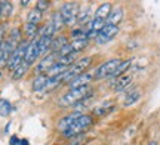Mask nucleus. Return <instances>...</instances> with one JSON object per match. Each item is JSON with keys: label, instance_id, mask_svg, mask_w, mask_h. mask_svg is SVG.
I'll return each instance as SVG.
<instances>
[{"label": "nucleus", "instance_id": "1", "mask_svg": "<svg viewBox=\"0 0 160 145\" xmlns=\"http://www.w3.org/2000/svg\"><path fill=\"white\" fill-rule=\"evenodd\" d=\"M92 89L89 86H83V87H79V89H70L67 93H64L62 96L59 98L58 104L61 107H70V105H76L79 104L80 101H83L85 98L91 96Z\"/></svg>", "mask_w": 160, "mask_h": 145}, {"label": "nucleus", "instance_id": "2", "mask_svg": "<svg viewBox=\"0 0 160 145\" xmlns=\"http://www.w3.org/2000/svg\"><path fill=\"white\" fill-rule=\"evenodd\" d=\"M91 64H92V58H91V56H85V58L76 59L74 64L70 65L68 70L65 71V73H62L64 83H68V81H71L74 77H77V75L86 73V68H88Z\"/></svg>", "mask_w": 160, "mask_h": 145}, {"label": "nucleus", "instance_id": "3", "mask_svg": "<svg viewBox=\"0 0 160 145\" xmlns=\"http://www.w3.org/2000/svg\"><path fill=\"white\" fill-rule=\"evenodd\" d=\"M91 126H92V117L86 116V114H82V116H80L65 132H62V133H64V136H67V138H73V136H77V135L83 133V132L88 130Z\"/></svg>", "mask_w": 160, "mask_h": 145}, {"label": "nucleus", "instance_id": "4", "mask_svg": "<svg viewBox=\"0 0 160 145\" xmlns=\"http://www.w3.org/2000/svg\"><path fill=\"white\" fill-rule=\"evenodd\" d=\"M27 47H28V41L27 40H21V43L17 46V49L12 52L11 58L8 61V68L11 71H15L19 65L24 62L25 58V52H27Z\"/></svg>", "mask_w": 160, "mask_h": 145}, {"label": "nucleus", "instance_id": "5", "mask_svg": "<svg viewBox=\"0 0 160 145\" xmlns=\"http://www.w3.org/2000/svg\"><path fill=\"white\" fill-rule=\"evenodd\" d=\"M122 61L117 58L108 59L105 61L104 64H101L97 70L93 71V80H102V79H110L111 74L114 73V70L117 68V65L120 64Z\"/></svg>", "mask_w": 160, "mask_h": 145}, {"label": "nucleus", "instance_id": "6", "mask_svg": "<svg viewBox=\"0 0 160 145\" xmlns=\"http://www.w3.org/2000/svg\"><path fill=\"white\" fill-rule=\"evenodd\" d=\"M59 13H61L65 25H74V24H77L79 7H77L76 3H64L62 7L59 9Z\"/></svg>", "mask_w": 160, "mask_h": 145}, {"label": "nucleus", "instance_id": "7", "mask_svg": "<svg viewBox=\"0 0 160 145\" xmlns=\"http://www.w3.org/2000/svg\"><path fill=\"white\" fill-rule=\"evenodd\" d=\"M17 46H18V43L12 41L11 39L3 40V43L0 45V68L8 67V61H9V58H11L12 52L17 49Z\"/></svg>", "mask_w": 160, "mask_h": 145}, {"label": "nucleus", "instance_id": "8", "mask_svg": "<svg viewBox=\"0 0 160 145\" xmlns=\"http://www.w3.org/2000/svg\"><path fill=\"white\" fill-rule=\"evenodd\" d=\"M119 33V27H116V25H110V24H105V27H104L98 36L95 37V40H97L98 45H105V43H108L116 34Z\"/></svg>", "mask_w": 160, "mask_h": 145}, {"label": "nucleus", "instance_id": "9", "mask_svg": "<svg viewBox=\"0 0 160 145\" xmlns=\"http://www.w3.org/2000/svg\"><path fill=\"white\" fill-rule=\"evenodd\" d=\"M57 59H58V53H49V55H46L45 58L42 59L39 62V65L36 67V74L40 75V74H46L48 71L51 70V67L55 62H57Z\"/></svg>", "mask_w": 160, "mask_h": 145}, {"label": "nucleus", "instance_id": "10", "mask_svg": "<svg viewBox=\"0 0 160 145\" xmlns=\"http://www.w3.org/2000/svg\"><path fill=\"white\" fill-rule=\"evenodd\" d=\"M93 80V73H83V74L74 77L71 81H68L70 89H79L83 86H89V81Z\"/></svg>", "mask_w": 160, "mask_h": 145}, {"label": "nucleus", "instance_id": "11", "mask_svg": "<svg viewBox=\"0 0 160 145\" xmlns=\"http://www.w3.org/2000/svg\"><path fill=\"white\" fill-rule=\"evenodd\" d=\"M37 58H39V49H37V39H34V40H31V43H28L24 62L27 65H33V62H34Z\"/></svg>", "mask_w": 160, "mask_h": 145}, {"label": "nucleus", "instance_id": "12", "mask_svg": "<svg viewBox=\"0 0 160 145\" xmlns=\"http://www.w3.org/2000/svg\"><path fill=\"white\" fill-rule=\"evenodd\" d=\"M82 116L80 113H77V111H74V113H71V114H68V116L62 117L59 122H58V130H61V132H65L67 129L73 124V123L79 118V117Z\"/></svg>", "mask_w": 160, "mask_h": 145}, {"label": "nucleus", "instance_id": "13", "mask_svg": "<svg viewBox=\"0 0 160 145\" xmlns=\"http://www.w3.org/2000/svg\"><path fill=\"white\" fill-rule=\"evenodd\" d=\"M122 19H123V9H122V6H114V7H111V12H110L108 18L105 21L110 25H116L117 27Z\"/></svg>", "mask_w": 160, "mask_h": 145}, {"label": "nucleus", "instance_id": "14", "mask_svg": "<svg viewBox=\"0 0 160 145\" xmlns=\"http://www.w3.org/2000/svg\"><path fill=\"white\" fill-rule=\"evenodd\" d=\"M132 83V75H122L119 79H116L114 83H113V90L114 92H122V90H126V87L131 86Z\"/></svg>", "mask_w": 160, "mask_h": 145}, {"label": "nucleus", "instance_id": "15", "mask_svg": "<svg viewBox=\"0 0 160 145\" xmlns=\"http://www.w3.org/2000/svg\"><path fill=\"white\" fill-rule=\"evenodd\" d=\"M139 98H141V89H138V87L132 89V90L126 93L125 99H123V107H131V105L137 104Z\"/></svg>", "mask_w": 160, "mask_h": 145}, {"label": "nucleus", "instance_id": "16", "mask_svg": "<svg viewBox=\"0 0 160 145\" xmlns=\"http://www.w3.org/2000/svg\"><path fill=\"white\" fill-rule=\"evenodd\" d=\"M52 40H53V37H39V39H37V49H39V56H43L45 53H48V51L51 49Z\"/></svg>", "mask_w": 160, "mask_h": 145}, {"label": "nucleus", "instance_id": "17", "mask_svg": "<svg viewBox=\"0 0 160 145\" xmlns=\"http://www.w3.org/2000/svg\"><path fill=\"white\" fill-rule=\"evenodd\" d=\"M113 110H114V104H113L111 101H105V102H102L101 105L95 107L93 114H97V116H107V114H110Z\"/></svg>", "mask_w": 160, "mask_h": 145}, {"label": "nucleus", "instance_id": "18", "mask_svg": "<svg viewBox=\"0 0 160 145\" xmlns=\"http://www.w3.org/2000/svg\"><path fill=\"white\" fill-rule=\"evenodd\" d=\"M131 65H132V61H131V59L122 61V62L117 65V68L114 70V73L111 74V77H110V79H119V77H122V75H125V71L128 70Z\"/></svg>", "mask_w": 160, "mask_h": 145}, {"label": "nucleus", "instance_id": "19", "mask_svg": "<svg viewBox=\"0 0 160 145\" xmlns=\"http://www.w3.org/2000/svg\"><path fill=\"white\" fill-rule=\"evenodd\" d=\"M49 80V77L46 74H40L37 75L34 80H33V90L34 92H40V90H45L46 87V83Z\"/></svg>", "mask_w": 160, "mask_h": 145}, {"label": "nucleus", "instance_id": "20", "mask_svg": "<svg viewBox=\"0 0 160 145\" xmlns=\"http://www.w3.org/2000/svg\"><path fill=\"white\" fill-rule=\"evenodd\" d=\"M67 43H68V41H67V37H65V36H58V37H55V39L52 40L51 51L53 53H58L64 46H65V45H67Z\"/></svg>", "mask_w": 160, "mask_h": 145}, {"label": "nucleus", "instance_id": "21", "mask_svg": "<svg viewBox=\"0 0 160 145\" xmlns=\"http://www.w3.org/2000/svg\"><path fill=\"white\" fill-rule=\"evenodd\" d=\"M110 12H111V5H110V3H102V5L97 9V12H95V17H93V18L105 19V18H108Z\"/></svg>", "mask_w": 160, "mask_h": 145}, {"label": "nucleus", "instance_id": "22", "mask_svg": "<svg viewBox=\"0 0 160 145\" xmlns=\"http://www.w3.org/2000/svg\"><path fill=\"white\" fill-rule=\"evenodd\" d=\"M91 11L86 7V9H82L80 11L79 9V15H77V24H80V25H85V24H88L89 21H91Z\"/></svg>", "mask_w": 160, "mask_h": 145}, {"label": "nucleus", "instance_id": "23", "mask_svg": "<svg viewBox=\"0 0 160 145\" xmlns=\"http://www.w3.org/2000/svg\"><path fill=\"white\" fill-rule=\"evenodd\" d=\"M55 33H57V31H55V28H53V25H52L51 21L46 24V25H43V28L39 30L40 37H53Z\"/></svg>", "mask_w": 160, "mask_h": 145}, {"label": "nucleus", "instance_id": "24", "mask_svg": "<svg viewBox=\"0 0 160 145\" xmlns=\"http://www.w3.org/2000/svg\"><path fill=\"white\" fill-rule=\"evenodd\" d=\"M28 68H30V65H27L25 62H22V64L18 67L15 71H12V79L13 80H18V79H21V77H24V74L28 71Z\"/></svg>", "mask_w": 160, "mask_h": 145}, {"label": "nucleus", "instance_id": "25", "mask_svg": "<svg viewBox=\"0 0 160 145\" xmlns=\"http://www.w3.org/2000/svg\"><path fill=\"white\" fill-rule=\"evenodd\" d=\"M40 21H42V12H39L37 9H33V11H30L28 17H27V22L34 24V25H39Z\"/></svg>", "mask_w": 160, "mask_h": 145}, {"label": "nucleus", "instance_id": "26", "mask_svg": "<svg viewBox=\"0 0 160 145\" xmlns=\"http://www.w3.org/2000/svg\"><path fill=\"white\" fill-rule=\"evenodd\" d=\"M24 33L27 36V39H31L34 37L37 33H39V25H34V24L25 22V27H24Z\"/></svg>", "mask_w": 160, "mask_h": 145}, {"label": "nucleus", "instance_id": "27", "mask_svg": "<svg viewBox=\"0 0 160 145\" xmlns=\"http://www.w3.org/2000/svg\"><path fill=\"white\" fill-rule=\"evenodd\" d=\"M51 22H52V25H53L55 31H59V30L65 25V24H64V19H62V17H61V13H59V12H57V13L52 17Z\"/></svg>", "mask_w": 160, "mask_h": 145}, {"label": "nucleus", "instance_id": "28", "mask_svg": "<svg viewBox=\"0 0 160 145\" xmlns=\"http://www.w3.org/2000/svg\"><path fill=\"white\" fill-rule=\"evenodd\" d=\"M12 111V105L8 99H0V116L6 117L9 116V113Z\"/></svg>", "mask_w": 160, "mask_h": 145}, {"label": "nucleus", "instance_id": "29", "mask_svg": "<svg viewBox=\"0 0 160 145\" xmlns=\"http://www.w3.org/2000/svg\"><path fill=\"white\" fill-rule=\"evenodd\" d=\"M71 37H73L74 40H88L85 28H74L71 31Z\"/></svg>", "mask_w": 160, "mask_h": 145}, {"label": "nucleus", "instance_id": "30", "mask_svg": "<svg viewBox=\"0 0 160 145\" xmlns=\"http://www.w3.org/2000/svg\"><path fill=\"white\" fill-rule=\"evenodd\" d=\"M12 13V3L11 2H2V17L8 18Z\"/></svg>", "mask_w": 160, "mask_h": 145}, {"label": "nucleus", "instance_id": "31", "mask_svg": "<svg viewBox=\"0 0 160 145\" xmlns=\"http://www.w3.org/2000/svg\"><path fill=\"white\" fill-rule=\"evenodd\" d=\"M49 6H51V3H49L48 0H40V2L36 3V9H37L39 12H45V11H48Z\"/></svg>", "mask_w": 160, "mask_h": 145}, {"label": "nucleus", "instance_id": "32", "mask_svg": "<svg viewBox=\"0 0 160 145\" xmlns=\"http://www.w3.org/2000/svg\"><path fill=\"white\" fill-rule=\"evenodd\" d=\"M9 144H11V145H19V144H21V139H19L18 136H12Z\"/></svg>", "mask_w": 160, "mask_h": 145}, {"label": "nucleus", "instance_id": "33", "mask_svg": "<svg viewBox=\"0 0 160 145\" xmlns=\"http://www.w3.org/2000/svg\"><path fill=\"white\" fill-rule=\"evenodd\" d=\"M3 43V30L0 28V45Z\"/></svg>", "mask_w": 160, "mask_h": 145}, {"label": "nucleus", "instance_id": "34", "mask_svg": "<svg viewBox=\"0 0 160 145\" xmlns=\"http://www.w3.org/2000/svg\"><path fill=\"white\" fill-rule=\"evenodd\" d=\"M19 145H30V144H28V141H27V139H22Z\"/></svg>", "mask_w": 160, "mask_h": 145}, {"label": "nucleus", "instance_id": "35", "mask_svg": "<svg viewBox=\"0 0 160 145\" xmlns=\"http://www.w3.org/2000/svg\"><path fill=\"white\" fill-rule=\"evenodd\" d=\"M28 3H30V2H25V0H24V2H21V5H22V6H28Z\"/></svg>", "mask_w": 160, "mask_h": 145}, {"label": "nucleus", "instance_id": "36", "mask_svg": "<svg viewBox=\"0 0 160 145\" xmlns=\"http://www.w3.org/2000/svg\"><path fill=\"white\" fill-rule=\"evenodd\" d=\"M148 145H159V144H157V142H156V141H151V142H150Z\"/></svg>", "mask_w": 160, "mask_h": 145}, {"label": "nucleus", "instance_id": "37", "mask_svg": "<svg viewBox=\"0 0 160 145\" xmlns=\"http://www.w3.org/2000/svg\"><path fill=\"white\" fill-rule=\"evenodd\" d=\"M0 18H2V2H0Z\"/></svg>", "mask_w": 160, "mask_h": 145}, {"label": "nucleus", "instance_id": "38", "mask_svg": "<svg viewBox=\"0 0 160 145\" xmlns=\"http://www.w3.org/2000/svg\"><path fill=\"white\" fill-rule=\"evenodd\" d=\"M70 145H80L79 142H73V144H70Z\"/></svg>", "mask_w": 160, "mask_h": 145}]
</instances>
